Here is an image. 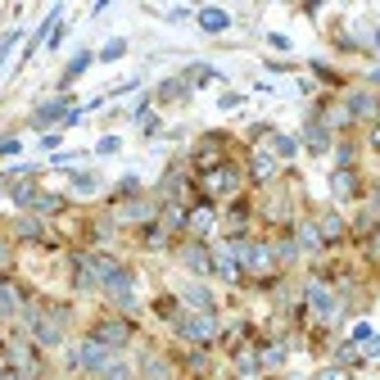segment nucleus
<instances>
[{
	"instance_id": "f257e3e1",
	"label": "nucleus",
	"mask_w": 380,
	"mask_h": 380,
	"mask_svg": "<svg viewBox=\"0 0 380 380\" xmlns=\"http://www.w3.org/2000/svg\"><path fill=\"white\" fill-rule=\"evenodd\" d=\"M77 362H82L87 371H104L109 367V344H104V339H87L82 353H77Z\"/></svg>"
},
{
	"instance_id": "f03ea898",
	"label": "nucleus",
	"mask_w": 380,
	"mask_h": 380,
	"mask_svg": "<svg viewBox=\"0 0 380 380\" xmlns=\"http://www.w3.org/2000/svg\"><path fill=\"white\" fill-rule=\"evenodd\" d=\"M177 331H181L186 339H195V344H204V339H213V313H204V317H190V322H177Z\"/></svg>"
},
{
	"instance_id": "7ed1b4c3",
	"label": "nucleus",
	"mask_w": 380,
	"mask_h": 380,
	"mask_svg": "<svg viewBox=\"0 0 380 380\" xmlns=\"http://www.w3.org/2000/svg\"><path fill=\"white\" fill-rule=\"evenodd\" d=\"M96 339H104V344L122 348V344L131 339V322H100V326H96Z\"/></svg>"
},
{
	"instance_id": "20e7f679",
	"label": "nucleus",
	"mask_w": 380,
	"mask_h": 380,
	"mask_svg": "<svg viewBox=\"0 0 380 380\" xmlns=\"http://www.w3.org/2000/svg\"><path fill=\"white\" fill-rule=\"evenodd\" d=\"M195 19H199V27H204V32H227V27H231V14L217 10V5H204Z\"/></svg>"
},
{
	"instance_id": "39448f33",
	"label": "nucleus",
	"mask_w": 380,
	"mask_h": 380,
	"mask_svg": "<svg viewBox=\"0 0 380 380\" xmlns=\"http://www.w3.org/2000/svg\"><path fill=\"white\" fill-rule=\"evenodd\" d=\"M236 181H240L236 168H217V172L204 177V190H208V195H222V190H236Z\"/></svg>"
},
{
	"instance_id": "423d86ee",
	"label": "nucleus",
	"mask_w": 380,
	"mask_h": 380,
	"mask_svg": "<svg viewBox=\"0 0 380 380\" xmlns=\"http://www.w3.org/2000/svg\"><path fill=\"white\" fill-rule=\"evenodd\" d=\"M308 304H313L322 317H335V308H339L335 299H331V290H326V285H317V281L308 285Z\"/></svg>"
},
{
	"instance_id": "0eeeda50",
	"label": "nucleus",
	"mask_w": 380,
	"mask_h": 380,
	"mask_svg": "<svg viewBox=\"0 0 380 380\" xmlns=\"http://www.w3.org/2000/svg\"><path fill=\"white\" fill-rule=\"evenodd\" d=\"M181 262L190 271H213V254L204 249V245H190V249H181Z\"/></svg>"
},
{
	"instance_id": "6e6552de",
	"label": "nucleus",
	"mask_w": 380,
	"mask_h": 380,
	"mask_svg": "<svg viewBox=\"0 0 380 380\" xmlns=\"http://www.w3.org/2000/svg\"><path fill=\"white\" fill-rule=\"evenodd\" d=\"M213 267H217V276H222V281H236V276H240V262H236V254H231L227 245L213 254Z\"/></svg>"
},
{
	"instance_id": "1a4fd4ad",
	"label": "nucleus",
	"mask_w": 380,
	"mask_h": 380,
	"mask_svg": "<svg viewBox=\"0 0 380 380\" xmlns=\"http://www.w3.org/2000/svg\"><path fill=\"white\" fill-rule=\"evenodd\" d=\"M371 113H376V96L353 91V96H348V118H371Z\"/></svg>"
},
{
	"instance_id": "9d476101",
	"label": "nucleus",
	"mask_w": 380,
	"mask_h": 380,
	"mask_svg": "<svg viewBox=\"0 0 380 380\" xmlns=\"http://www.w3.org/2000/svg\"><path fill=\"white\" fill-rule=\"evenodd\" d=\"M186 304L195 308V313H213V294H208L204 285H190V290H186Z\"/></svg>"
},
{
	"instance_id": "9b49d317",
	"label": "nucleus",
	"mask_w": 380,
	"mask_h": 380,
	"mask_svg": "<svg viewBox=\"0 0 380 380\" xmlns=\"http://www.w3.org/2000/svg\"><path fill=\"white\" fill-rule=\"evenodd\" d=\"M19 290H14L10 281H0V317H10V313H19Z\"/></svg>"
},
{
	"instance_id": "f8f14e48",
	"label": "nucleus",
	"mask_w": 380,
	"mask_h": 380,
	"mask_svg": "<svg viewBox=\"0 0 380 380\" xmlns=\"http://www.w3.org/2000/svg\"><path fill=\"white\" fill-rule=\"evenodd\" d=\"M59 113H73V109H68V100H50V104H41V109H36V122H54Z\"/></svg>"
},
{
	"instance_id": "ddd939ff",
	"label": "nucleus",
	"mask_w": 380,
	"mask_h": 380,
	"mask_svg": "<svg viewBox=\"0 0 380 380\" xmlns=\"http://www.w3.org/2000/svg\"><path fill=\"white\" fill-rule=\"evenodd\" d=\"M304 141H308V150H326V145H331V136H326V127H322V122H308Z\"/></svg>"
},
{
	"instance_id": "4468645a",
	"label": "nucleus",
	"mask_w": 380,
	"mask_h": 380,
	"mask_svg": "<svg viewBox=\"0 0 380 380\" xmlns=\"http://www.w3.org/2000/svg\"><path fill=\"white\" fill-rule=\"evenodd\" d=\"M317 231H326V236H322V240H339V236H344V222H339V217H335V213H326V217H322V222H317Z\"/></svg>"
},
{
	"instance_id": "2eb2a0df",
	"label": "nucleus",
	"mask_w": 380,
	"mask_h": 380,
	"mask_svg": "<svg viewBox=\"0 0 380 380\" xmlns=\"http://www.w3.org/2000/svg\"><path fill=\"white\" fill-rule=\"evenodd\" d=\"M91 59H96L91 50H77V54H73V64H68V73H64V82H73L77 73H87V64H91Z\"/></svg>"
},
{
	"instance_id": "dca6fc26",
	"label": "nucleus",
	"mask_w": 380,
	"mask_h": 380,
	"mask_svg": "<svg viewBox=\"0 0 380 380\" xmlns=\"http://www.w3.org/2000/svg\"><path fill=\"white\" fill-rule=\"evenodd\" d=\"M299 245H304V249H317V245H322V231H317V222H304V227H299Z\"/></svg>"
},
{
	"instance_id": "f3484780",
	"label": "nucleus",
	"mask_w": 380,
	"mask_h": 380,
	"mask_svg": "<svg viewBox=\"0 0 380 380\" xmlns=\"http://www.w3.org/2000/svg\"><path fill=\"white\" fill-rule=\"evenodd\" d=\"M331 186H335V195H339V199H348L353 190H358V181H353V172H335V181H331Z\"/></svg>"
},
{
	"instance_id": "a211bd4d",
	"label": "nucleus",
	"mask_w": 380,
	"mask_h": 380,
	"mask_svg": "<svg viewBox=\"0 0 380 380\" xmlns=\"http://www.w3.org/2000/svg\"><path fill=\"white\" fill-rule=\"evenodd\" d=\"M122 54H127V41H122V36H113V41L100 50V59H104V64H113V59H122Z\"/></svg>"
},
{
	"instance_id": "6ab92c4d",
	"label": "nucleus",
	"mask_w": 380,
	"mask_h": 380,
	"mask_svg": "<svg viewBox=\"0 0 380 380\" xmlns=\"http://www.w3.org/2000/svg\"><path fill=\"white\" fill-rule=\"evenodd\" d=\"M271 172H276V159H271V154H258V159H254V177H258V181H267Z\"/></svg>"
},
{
	"instance_id": "aec40b11",
	"label": "nucleus",
	"mask_w": 380,
	"mask_h": 380,
	"mask_svg": "<svg viewBox=\"0 0 380 380\" xmlns=\"http://www.w3.org/2000/svg\"><path fill=\"white\" fill-rule=\"evenodd\" d=\"M145 376H150V380H172V371L163 367L159 358H150V362H145Z\"/></svg>"
},
{
	"instance_id": "412c9836",
	"label": "nucleus",
	"mask_w": 380,
	"mask_h": 380,
	"mask_svg": "<svg viewBox=\"0 0 380 380\" xmlns=\"http://www.w3.org/2000/svg\"><path fill=\"white\" fill-rule=\"evenodd\" d=\"M150 213H154V204H127L122 208V217H136V222H145Z\"/></svg>"
},
{
	"instance_id": "4be33fe9",
	"label": "nucleus",
	"mask_w": 380,
	"mask_h": 380,
	"mask_svg": "<svg viewBox=\"0 0 380 380\" xmlns=\"http://www.w3.org/2000/svg\"><path fill=\"white\" fill-rule=\"evenodd\" d=\"M100 380H131V371L122 367V362H113V367H104V371H100Z\"/></svg>"
},
{
	"instance_id": "5701e85b",
	"label": "nucleus",
	"mask_w": 380,
	"mask_h": 380,
	"mask_svg": "<svg viewBox=\"0 0 380 380\" xmlns=\"http://www.w3.org/2000/svg\"><path fill=\"white\" fill-rule=\"evenodd\" d=\"M271 254H276V258H294L299 245H294V240H276V249H271Z\"/></svg>"
},
{
	"instance_id": "b1692460",
	"label": "nucleus",
	"mask_w": 380,
	"mask_h": 380,
	"mask_svg": "<svg viewBox=\"0 0 380 380\" xmlns=\"http://www.w3.org/2000/svg\"><path fill=\"white\" fill-rule=\"evenodd\" d=\"M208 222H213V213H208V208H199V213L190 217V231H208Z\"/></svg>"
},
{
	"instance_id": "393cba45",
	"label": "nucleus",
	"mask_w": 380,
	"mask_h": 380,
	"mask_svg": "<svg viewBox=\"0 0 380 380\" xmlns=\"http://www.w3.org/2000/svg\"><path fill=\"white\" fill-rule=\"evenodd\" d=\"M271 145H276V154H281V159H290V154H294V136H276Z\"/></svg>"
},
{
	"instance_id": "a878e982",
	"label": "nucleus",
	"mask_w": 380,
	"mask_h": 380,
	"mask_svg": "<svg viewBox=\"0 0 380 380\" xmlns=\"http://www.w3.org/2000/svg\"><path fill=\"white\" fill-rule=\"evenodd\" d=\"M32 208H41V213H54V208H59V195H36Z\"/></svg>"
},
{
	"instance_id": "bb28decb",
	"label": "nucleus",
	"mask_w": 380,
	"mask_h": 380,
	"mask_svg": "<svg viewBox=\"0 0 380 380\" xmlns=\"http://www.w3.org/2000/svg\"><path fill=\"white\" fill-rule=\"evenodd\" d=\"M73 186H77V190H96V177H91V172H77Z\"/></svg>"
},
{
	"instance_id": "cd10ccee",
	"label": "nucleus",
	"mask_w": 380,
	"mask_h": 380,
	"mask_svg": "<svg viewBox=\"0 0 380 380\" xmlns=\"http://www.w3.org/2000/svg\"><path fill=\"white\" fill-rule=\"evenodd\" d=\"M317 380H348V371H344V367H326Z\"/></svg>"
},
{
	"instance_id": "c85d7f7f",
	"label": "nucleus",
	"mask_w": 380,
	"mask_h": 380,
	"mask_svg": "<svg viewBox=\"0 0 380 380\" xmlns=\"http://www.w3.org/2000/svg\"><path fill=\"white\" fill-rule=\"evenodd\" d=\"M96 150H100V154H118V136H104V141H100Z\"/></svg>"
},
{
	"instance_id": "c756f323",
	"label": "nucleus",
	"mask_w": 380,
	"mask_h": 380,
	"mask_svg": "<svg viewBox=\"0 0 380 380\" xmlns=\"http://www.w3.org/2000/svg\"><path fill=\"white\" fill-rule=\"evenodd\" d=\"M362 339H371V326H367V322L353 326V344H362Z\"/></svg>"
},
{
	"instance_id": "7c9ffc66",
	"label": "nucleus",
	"mask_w": 380,
	"mask_h": 380,
	"mask_svg": "<svg viewBox=\"0 0 380 380\" xmlns=\"http://www.w3.org/2000/svg\"><path fill=\"white\" fill-rule=\"evenodd\" d=\"M181 19H190V10H186V5H172V10H168V23H181Z\"/></svg>"
},
{
	"instance_id": "2f4dec72",
	"label": "nucleus",
	"mask_w": 380,
	"mask_h": 380,
	"mask_svg": "<svg viewBox=\"0 0 380 380\" xmlns=\"http://www.w3.org/2000/svg\"><path fill=\"white\" fill-rule=\"evenodd\" d=\"M335 358H339V362H358V348H353V344H344V348L335 353Z\"/></svg>"
},
{
	"instance_id": "473e14b6",
	"label": "nucleus",
	"mask_w": 380,
	"mask_h": 380,
	"mask_svg": "<svg viewBox=\"0 0 380 380\" xmlns=\"http://www.w3.org/2000/svg\"><path fill=\"white\" fill-rule=\"evenodd\" d=\"M19 150V141H14V136H5V141H0V154H14Z\"/></svg>"
},
{
	"instance_id": "72a5a7b5",
	"label": "nucleus",
	"mask_w": 380,
	"mask_h": 380,
	"mask_svg": "<svg viewBox=\"0 0 380 380\" xmlns=\"http://www.w3.org/2000/svg\"><path fill=\"white\" fill-rule=\"evenodd\" d=\"M376 353H380V335H376V339L367 344V358H376Z\"/></svg>"
},
{
	"instance_id": "f704fd0d",
	"label": "nucleus",
	"mask_w": 380,
	"mask_h": 380,
	"mask_svg": "<svg viewBox=\"0 0 380 380\" xmlns=\"http://www.w3.org/2000/svg\"><path fill=\"white\" fill-rule=\"evenodd\" d=\"M0 262H10V245L5 240H0Z\"/></svg>"
},
{
	"instance_id": "c9c22d12",
	"label": "nucleus",
	"mask_w": 380,
	"mask_h": 380,
	"mask_svg": "<svg viewBox=\"0 0 380 380\" xmlns=\"http://www.w3.org/2000/svg\"><path fill=\"white\" fill-rule=\"evenodd\" d=\"M371 141H376V145H380V127H376V131H371Z\"/></svg>"
},
{
	"instance_id": "e433bc0d",
	"label": "nucleus",
	"mask_w": 380,
	"mask_h": 380,
	"mask_svg": "<svg viewBox=\"0 0 380 380\" xmlns=\"http://www.w3.org/2000/svg\"><path fill=\"white\" fill-rule=\"evenodd\" d=\"M376 82H380V73H376Z\"/></svg>"
}]
</instances>
